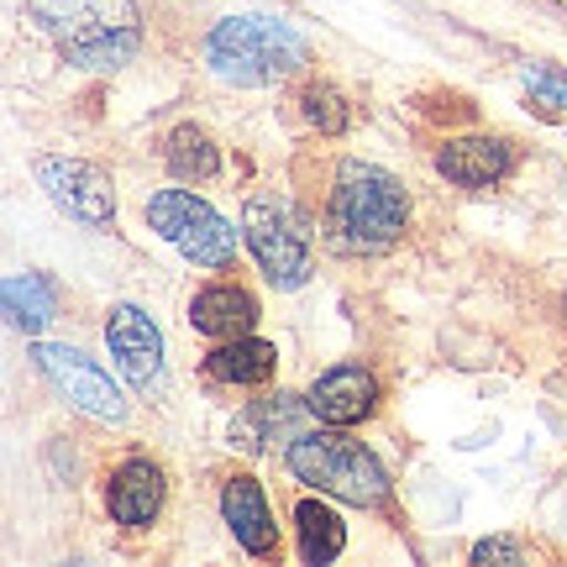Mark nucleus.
<instances>
[{"label":"nucleus","mask_w":567,"mask_h":567,"mask_svg":"<svg viewBox=\"0 0 567 567\" xmlns=\"http://www.w3.org/2000/svg\"><path fill=\"white\" fill-rule=\"evenodd\" d=\"M189 326L200 337H216V342H231V337H247L258 326V300L237 289V284H210L189 300Z\"/></svg>","instance_id":"f8f14e48"},{"label":"nucleus","mask_w":567,"mask_h":567,"mask_svg":"<svg viewBox=\"0 0 567 567\" xmlns=\"http://www.w3.org/2000/svg\"><path fill=\"white\" fill-rule=\"evenodd\" d=\"M105 505H111V520L116 526H147L153 515L163 509V473L158 463H126L116 478H111V494H105Z\"/></svg>","instance_id":"2eb2a0df"},{"label":"nucleus","mask_w":567,"mask_h":567,"mask_svg":"<svg viewBox=\"0 0 567 567\" xmlns=\"http://www.w3.org/2000/svg\"><path fill=\"white\" fill-rule=\"evenodd\" d=\"M221 515L243 551H252V557H268V551H274V536H279V530H274L264 488L252 484V478H231V484L221 488Z\"/></svg>","instance_id":"4468645a"},{"label":"nucleus","mask_w":567,"mask_h":567,"mask_svg":"<svg viewBox=\"0 0 567 567\" xmlns=\"http://www.w3.org/2000/svg\"><path fill=\"white\" fill-rule=\"evenodd\" d=\"M32 363H38V373L48 379V384L59 389L63 400L74 410H84V415H95V421H126V400L122 389L105 379L101 368L90 363L84 352H74V347H53V342H38L32 347Z\"/></svg>","instance_id":"0eeeda50"},{"label":"nucleus","mask_w":567,"mask_h":567,"mask_svg":"<svg viewBox=\"0 0 567 567\" xmlns=\"http://www.w3.org/2000/svg\"><path fill=\"white\" fill-rule=\"evenodd\" d=\"M405 221H410V200L394 174L358 158H347L337 168L331 205H326V243L337 252H379V247L400 243Z\"/></svg>","instance_id":"f257e3e1"},{"label":"nucleus","mask_w":567,"mask_h":567,"mask_svg":"<svg viewBox=\"0 0 567 567\" xmlns=\"http://www.w3.org/2000/svg\"><path fill=\"white\" fill-rule=\"evenodd\" d=\"M147 226L200 268H226L237 258V231L226 226V216H216V210H210L200 195H189V189H158V195L147 200Z\"/></svg>","instance_id":"39448f33"},{"label":"nucleus","mask_w":567,"mask_h":567,"mask_svg":"<svg viewBox=\"0 0 567 567\" xmlns=\"http://www.w3.org/2000/svg\"><path fill=\"white\" fill-rule=\"evenodd\" d=\"M300 105H305V122L310 126H321V132H342L347 122H352V111H347V101L331 90V84H310L300 95Z\"/></svg>","instance_id":"aec40b11"},{"label":"nucleus","mask_w":567,"mask_h":567,"mask_svg":"<svg viewBox=\"0 0 567 567\" xmlns=\"http://www.w3.org/2000/svg\"><path fill=\"white\" fill-rule=\"evenodd\" d=\"M243 231H247L252 258L264 264V274L279 284V289L305 284V274H310V237H305V226L295 221L289 205L268 200V195H252L243 210Z\"/></svg>","instance_id":"423d86ee"},{"label":"nucleus","mask_w":567,"mask_h":567,"mask_svg":"<svg viewBox=\"0 0 567 567\" xmlns=\"http://www.w3.org/2000/svg\"><path fill=\"white\" fill-rule=\"evenodd\" d=\"M436 168L463 189H484V184H499L515 168V147L505 137H457L436 153Z\"/></svg>","instance_id":"9b49d317"},{"label":"nucleus","mask_w":567,"mask_h":567,"mask_svg":"<svg viewBox=\"0 0 567 567\" xmlns=\"http://www.w3.org/2000/svg\"><path fill=\"white\" fill-rule=\"evenodd\" d=\"M310 415L326 425H358L373 415V405H379V384H373V373L368 368H331V373H321L316 384H310Z\"/></svg>","instance_id":"9d476101"},{"label":"nucleus","mask_w":567,"mask_h":567,"mask_svg":"<svg viewBox=\"0 0 567 567\" xmlns=\"http://www.w3.org/2000/svg\"><path fill=\"white\" fill-rule=\"evenodd\" d=\"M6 316L21 326V331H42L53 321V289L38 274H17L6 279Z\"/></svg>","instance_id":"6ab92c4d"},{"label":"nucleus","mask_w":567,"mask_h":567,"mask_svg":"<svg viewBox=\"0 0 567 567\" xmlns=\"http://www.w3.org/2000/svg\"><path fill=\"white\" fill-rule=\"evenodd\" d=\"M27 17L80 69H122L137 53L132 0H27Z\"/></svg>","instance_id":"f03ea898"},{"label":"nucleus","mask_w":567,"mask_h":567,"mask_svg":"<svg viewBox=\"0 0 567 567\" xmlns=\"http://www.w3.org/2000/svg\"><path fill=\"white\" fill-rule=\"evenodd\" d=\"M274 363H279V352L268 342H258V337H231V342H221L205 358L210 379H221V384H268Z\"/></svg>","instance_id":"dca6fc26"},{"label":"nucleus","mask_w":567,"mask_h":567,"mask_svg":"<svg viewBox=\"0 0 567 567\" xmlns=\"http://www.w3.org/2000/svg\"><path fill=\"white\" fill-rule=\"evenodd\" d=\"M526 84L547 105H563V111H567V80H557V74H526Z\"/></svg>","instance_id":"4be33fe9"},{"label":"nucleus","mask_w":567,"mask_h":567,"mask_svg":"<svg viewBox=\"0 0 567 567\" xmlns=\"http://www.w3.org/2000/svg\"><path fill=\"white\" fill-rule=\"evenodd\" d=\"M473 563H520V547L505 542V536H494V542H478V547H473Z\"/></svg>","instance_id":"412c9836"},{"label":"nucleus","mask_w":567,"mask_h":567,"mask_svg":"<svg viewBox=\"0 0 567 567\" xmlns=\"http://www.w3.org/2000/svg\"><path fill=\"white\" fill-rule=\"evenodd\" d=\"M38 179L48 189V200L59 205L63 216H74L84 226H105L116 216V200H111V179H105L95 163L80 158H42Z\"/></svg>","instance_id":"6e6552de"},{"label":"nucleus","mask_w":567,"mask_h":567,"mask_svg":"<svg viewBox=\"0 0 567 567\" xmlns=\"http://www.w3.org/2000/svg\"><path fill=\"white\" fill-rule=\"evenodd\" d=\"M305 410H310V400H289V394H279V400H258V405H247L237 421H231V446H243V452H264L268 442H300L305 436Z\"/></svg>","instance_id":"ddd939ff"},{"label":"nucleus","mask_w":567,"mask_h":567,"mask_svg":"<svg viewBox=\"0 0 567 567\" xmlns=\"http://www.w3.org/2000/svg\"><path fill=\"white\" fill-rule=\"evenodd\" d=\"M305 53L310 48L300 32L279 17H264V11L226 17L205 42V59L226 84H279L300 69Z\"/></svg>","instance_id":"7ed1b4c3"},{"label":"nucleus","mask_w":567,"mask_h":567,"mask_svg":"<svg viewBox=\"0 0 567 567\" xmlns=\"http://www.w3.org/2000/svg\"><path fill=\"white\" fill-rule=\"evenodd\" d=\"M163 158H168V168H174L179 179H210V174L221 168L216 142L205 137L200 126H174V132H168V147H163Z\"/></svg>","instance_id":"a211bd4d"},{"label":"nucleus","mask_w":567,"mask_h":567,"mask_svg":"<svg viewBox=\"0 0 567 567\" xmlns=\"http://www.w3.org/2000/svg\"><path fill=\"white\" fill-rule=\"evenodd\" d=\"M105 347L132 389H153L163 379V331L137 305H116L105 321Z\"/></svg>","instance_id":"1a4fd4ad"},{"label":"nucleus","mask_w":567,"mask_h":567,"mask_svg":"<svg viewBox=\"0 0 567 567\" xmlns=\"http://www.w3.org/2000/svg\"><path fill=\"white\" fill-rule=\"evenodd\" d=\"M289 473L331 499H347V505H379L389 494L379 457L347 436H331V431H305L300 442H289Z\"/></svg>","instance_id":"20e7f679"},{"label":"nucleus","mask_w":567,"mask_h":567,"mask_svg":"<svg viewBox=\"0 0 567 567\" xmlns=\"http://www.w3.org/2000/svg\"><path fill=\"white\" fill-rule=\"evenodd\" d=\"M295 530H300V557L305 563H331V557H342L347 547V526L342 515L321 499H300L295 509Z\"/></svg>","instance_id":"f3484780"}]
</instances>
